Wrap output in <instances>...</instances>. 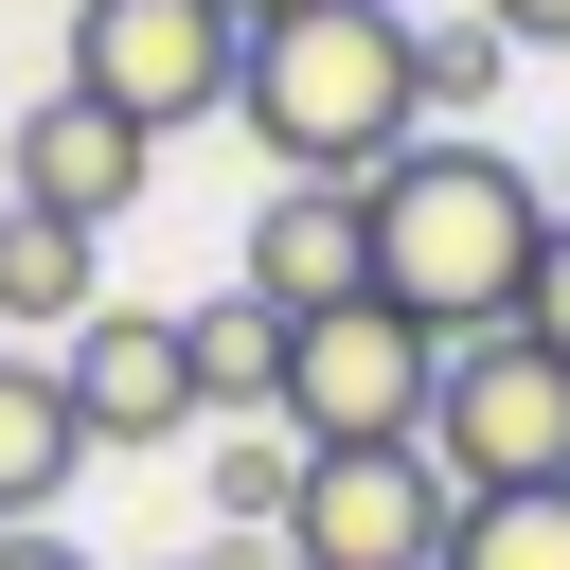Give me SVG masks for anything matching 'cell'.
<instances>
[{
    "instance_id": "cell-9",
    "label": "cell",
    "mask_w": 570,
    "mask_h": 570,
    "mask_svg": "<svg viewBox=\"0 0 570 570\" xmlns=\"http://www.w3.org/2000/svg\"><path fill=\"white\" fill-rule=\"evenodd\" d=\"M142 160H160V142H125L89 89H53V107H18V142H0V196H18V214H53V232H107V214L142 196Z\"/></svg>"
},
{
    "instance_id": "cell-4",
    "label": "cell",
    "mask_w": 570,
    "mask_h": 570,
    "mask_svg": "<svg viewBox=\"0 0 570 570\" xmlns=\"http://www.w3.org/2000/svg\"><path fill=\"white\" fill-rule=\"evenodd\" d=\"M428 463L445 499H552L570 481V356L552 338H463L428 392Z\"/></svg>"
},
{
    "instance_id": "cell-21",
    "label": "cell",
    "mask_w": 570,
    "mask_h": 570,
    "mask_svg": "<svg viewBox=\"0 0 570 570\" xmlns=\"http://www.w3.org/2000/svg\"><path fill=\"white\" fill-rule=\"evenodd\" d=\"M196 570H214V552H196Z\"/></svg>"
},
{
    "instance_id": "cell-6",
    "label": "cell",
    "mask_w": 570,
    "mask_h": 570,
    "mask_svg": "<svg viewBox=\"0 0 570 570\" xmlns=\"http://www.w3.org/2000/svg\"><path fill=\"white\" fill-rule=\"evenodd\" d=\"M445 534H463V499H445L428 445H321L303 499H285L303 570H445Z\"/></svg>"
},
{
    "instance_id": "cell-18",
    "label": "cell",
    "mask_w": 570,
    "mask_h": 570,
    "mask_svg": "<svg viewBox=\"0 0 570 570\" xmlns=\"http://www.w3.org/2000/svg\"><path fill=\"white\" fill-rule=\"evenodd\" d=\"M0 570H107V552H71V534H0Z\"/></svg>"
},
{
    "instance_id": "cell-2",
    "label": "cell",
    "mask_w": 570,
    "mask_h": 570,
    "mask_svg": "<svg viewBox=\"0 0 570 570\" xmlns=\"http://www.w3.org/2000/svg\"><path fill=\"white\" fill-rule=\"evenodd\" d=\"M232 125L267 142V178H338V196H374V178L410 160V125H428L410 18H392V0H303V18H267L249 71H232Z\"/></svg>"
},
{
    "instance_id": "cell-10",
    "label": "cell",
    "mask_w": 570,
    "mask_h": 570,
    "mask_svg": "<svg viewBox=\"0 0 570 570\" xmlns=\"http://www.w3.org/2000/svg\"><path fill=\"white\" fill-rule=\"evenodd\" d=\"M89 481V428H71V374L53 356H0V534H53V499Z\"/></svg>"
},
{
    "instance_id": "cell-16",
    "label": "cell",
    "mask_w": 570,
    "mask_h": 570,
    "mask_svg": "<svg viewBox=\"0 0 570 570\" xmlns=\"http://www.w3.org/2000/svg\"><path fill=\"white\" fill-rule=\"evenodd\" d=\"M517 338H552V356H570V214H552V267H534V303H517Z\"/></svg>"
},
{
    "instance_id": "cell-13",
    "label": "cell",
    "mask_w": 570,
    "mask_h": 570,
    "mask_svg": "<svg viewBox=\"0 0 570 570\" xmlns=\"http://www.w3.org/2000/svg\"><path fill=\"white\" fill-rule=\"evenodd\" d=\"M178 338H196V410H214V428H249V410H285V321H267L249 285H232V303H196Z\"/></svg>"
},
{
    "instance_id": "cell-15",
    "label": "cell",
    "mask_w": 570,
    "mask_h": 570,
    "mask_svg": "<svg viewBox=\"0 0 570 570\" xmlns=\"http://www.w3.org/2000/svg\"><path fill=\"white\" fill-rule=\"evenodd\" d=\"M410 71H428V107H445V125H463V107H481V89H499V71H517V36H499V18H481V0H463V18H410Z\"/></svg>"
},
{
    "instance_id": "cell-17",
    "label": "cell",
    "mask_w": 570,
    "mask_h": 570,
    "mask_svg": "<svg viewBox=\"0 0 570 570\" xmlns=\"http://www.w3.org/2000/svg\"><path fill=\"white\" fill-rule=\"evenodd\" d=\"M481 18H499L517 53H570V0H481Z\"/></svg>"
},
{
    "instance_id": "cell-19",
    "label": "cell",
    "mask_w": 570,
    "mask_h": 570,
    "mask_svg": "<svg viewBox=\"0 0 570 570\" xmlns=\"http://www.w3.org/2000/svg\"><path fill=\"white\" fill-rule=\"evenodd\" d=\"M232 18H249V36H267V18H303V0H232Z\"/></svg>"
},
{
    "instance_id": "cell-7",
    "label": "cell",
    "mask_w": 570,
    "mask_h": 570,
    "mask_svg": "<svg viewBox=\"0 0 570 570\" xmlns=\"http://www.w3.org/2000/svg\"><path fill=\"white\" fill-rule=\"evenodd\" d=\"M53 374H71V428H89V445H160V428H214V410H196V338H178L160 303H89Z\"/></svg>"
},
{
    "instance_id": "cell-14",
    "label": "cell",
    "mask_w": 570,
    "mask_h": 570,
    "mask_svg": "<svg viewBox=\"0 0 570 570\" xmlns=\"http://www.w3.org/2000/svg\"><path fill=\"white\" fill-rule=\"evenodd\" d=\"M445 570H570V481H552V499H463Z\"/></svg>"
},
{
    "instance_id": "cell-3",
    "label": "cell",
    "mask_w": 570,
    "mask_h": 570,
    "mask_svg": "<svg viewBox=\"0 0 570 570\" xmlns=\"http://www.w3.org/2000/svg\"><path fill=\"white\" fill-rule=\"evenodd\" d=\"M232 71H249V18L232 0H71V71L53 89H89L125 142H178V125L232 107Z\"/></svg>"
},
{
    "instance_id": "cell-20",
    "label": "cell",
    "mask_w": 570,
    "mask_h": 570,
    "mask_svg": "<svg viewBox=\"0 0 570 570\" xmlns=\"http://www.w3.org/2000/svg\"><path fill=\"white\" fill-rule=\"evenodd\" d=\"M552 214H570V196H552Z\"/></svg>"
},
{
    "instance_id": "cell-8",
    "label": "cell",
    "mask_w": 570,
    "mask_h": 570,
    "mask_svg": "<svg viewBox=\"0 0 570 570\" xmlns=\"http://www.w3.org/2000/svg\"><path fill=\"white\" fill-rule=\"evenodd\" d=\"M267 321H321V303H374V214L338 196V178H267V214H249V267H232Z\"/></svg>"
},
{
    "instance_id": "cell-1",
    "label": "cell",
    "mask_w": 570,
    "mask_h": 570,
    "mask_svg": "<svg viewBox=\"0 0 570 570\" xmlns=\"http://www.w3.org/2000/svg\"><path fill=\"white\" fill-rule=\"evenodd\" d=\"M356 214H374V303H410L445 356L517 338L534 267H552V178H517L499 142H410Z\"/></svg>"
},
{
    "instance_id": "cell-11",
    "label": "cell",
    "mask_w": 570,
    "mask_h": 570,
    "mask_svg": "<svg viewBox=\"0 0 570 570\" xmlns=\"http://www.w3.org/2000/svg\"><path fill=\"white\" fill-rule=\"evenodd\" d=\"M303 428L285 410H249V428H196V499H214V534H285V499H303Z\"/></svg>"
},
{
    "instance_id": "cell-5",
    "label": "cell",
    "mask_w": 570,
    "mask_h": 570,
    "mask_svg": "<svg viewBox=\"0 0 570 570\" xmlns=\"http://www.w3.org/2000/svg\"><path fill=\"white\" fill-rule=\"evenodd\" d=\"M428 392H445V338L410 303H321L285 321V428L303 445H428Z\"/></svg>"
},
{
    "instance_id": "cell-12",
    "label": "cell",
    "mask_w": 570,
    "mask_h": 570,
    "mask_svg": "<svg viewBox=\"0 0 570 570\" xmlns=\"http://www.w3.org/2000/svg\"><path fill=\"white\" fill-rule=\"evenodd\" d=\"M89 249H107V232H53V214H18V196H0V338H71V321L107 303V285H89Z\"/></svg>"
}]
</instances>
